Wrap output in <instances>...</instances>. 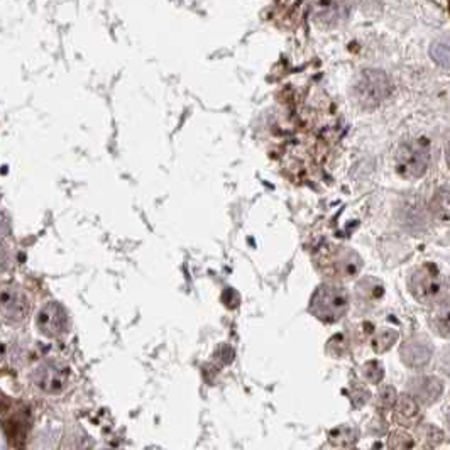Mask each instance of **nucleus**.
I'll use <instances>...</instances> for the list:
<instances>
[{"mask_svg": "<svg viewBox=\"0 0 450 450\" xmlns=\"http://www.w3.org/2000/svg\"><path fill=\"white\" fill-rule=\"evenodd\" d=\"M349 310V293L342 286L325 283L319 286L310 300V313L324 324L339 321Z\"/></svg>", "mask_w": 450, "mask_h": 450, "instance_id": "obj_1", "label": "nucleus"}, {"mask_svg": "<svg viewBox=\"0 0 450 450\" xmlns=\"http://www.w3.org/2000/svg\"><path fill=\"white\" fill-rule=\"evenodd\" d=\"M353 100L361 109L373 111L379 107L391 93V82L381 70H364L355 77L353 83Z\"/></svg>", "mask_w": 450, "mask_h": 450, "instance_id": "obj_2", "label": "nucleus"}, {"mask_svg": "<svg viewBox=\"0 0 450 450\" xmlns=\"http://www.w3.org/2000/svg\"><path fill=\"white\" fill-rule=\"evenodd\" d=\"M31 383L39 393L48 396L62 395L70 384V369L58 359H44L31 371Z\"/></svg>", "mask_w": 450, "mask_h": 450, "instance_id": "obj_3", "label": "nucleus"}, {"mask_svg": "<svg viewBox=\"0 0 450 450\" xmlns=\"http://www.w3.org/2000/svg\"><path fill=\"white\" fill-rule=\"evenodd\" d=\"M430 162V146L425 139H413L400 146L396 153V171L406 180H418L425 175Z\"/></svg>", "mask_w": 450, "mask_h": 450, "instance_id": "obj_4", "label": "nucleus"}, {"mask_svg": "<svg viewBox=\"0 0 450 450\" xmlns=\"http://www.w3.org/2000/svg\"><path fill=\"white\" fill-rule=\"evenodd\" d=\"M320 270L332 279H354L362 270V261L355 251L349 247L328 249L327 254L320 256Z\"/></svg>", "mask_w": 450, "mask_h": 450, "instance_id": "obj_5", "label": "nucleus"}, {"mask_svg": "<svg viewBox=\"0 0 450 450\" xmlns=\"http://www.w3.org/2000/svg\"><path fill=\"white\" fill-rule=\"evenodd\" d=\"M410 291L420 303H433L440 300L445 291V283L433 264L420 266L410 276Z\"/></svg>", "mask_w": 450, "mask_h": 450, "instance_id": "obj_6", "label": "nucleus"}, {"mask_svg": "<svg viewBox=\"0 0 450 450\" xmlns=\"http://www.w3.org/2000/svg\"><path fill=\"white\" fill-rule=\"evenodd\" d=\"M31 312V300L22 286L6 283L0 286V319L7 324H21Z\"/></svg>", "mask_w": 450, "mask_h": 450, "instance_id": "obj_7", "label": "nucleus"}, {"mask_svg": "<svg viewBox=\"0 0 450 450\" xmlns=\"http://www.w3.org/2000/svg\"><path fill=\"white\" fill-rule=\"evenodd\" d=\"M36 327L44 337L58 339L68 332V313L59 301H48L36 315Z\"/></svg>", "mask_w": 450, "mask_h": 450, "instance_id": "obj_8", "label": "nucleus"}, {"mask_svg": "<svg viewBox=\"0 0 450 450\" xmlns=\"http://www.w3.org/2000/svg\"><path fill=\"white\" fill-rule=\"evenodd\" d=\"M402 359L410 368H423L433 355V347L425 337H411L402 346Z\"/></svg>", "mask_w": 450, "mask_h": 450, "instance_id": "obj_9", "label": "nucleus"}, {"mask_svg": "<svg viewBox=\"0 0 450 450\" xmlns=\"http://www.w3.org/2000/svg\"><path fill=\"white\" fill-rule=\"evenodd\" d=\"M442 391H444V384L433 376L415 377L410 383V395L423 404H432L437 402Z\"/></svg>", "mask_w": 450, "mask_h": 450, "instance_id": "obj_10", "label": "nucleus"}, {"mask_svg": "<svg viewBox=\"0 0 450 450\" xmlns=\"http://www.w3.org/2000/svg\"><path fill=\"white\" fill-rule=\"evenodd\" d=\"M395 408V420L400 425L408 426L417 422L420 417V404L411 395H402L396 400Z\"/></svg>", "mask_w": 450, "mask_h": 450, "instance_id": "obj_11", "label": "nucleus"}, {"mask_svg": "<svg viewBox=\"0 0 450 450\" xmlns=\"http://www.w3.org/2000/svg\"><path fill=\"white\" fill-rule=\"evenodd\" d=\"M347 10V0H315V17L324 24H332Z\"/></svg>", "mask_w": 450, "mask_h": 450, "instance_id": "obj_12", "label": "nucleus"}, {"mask_svg": "<svg viewBox=\"0 0 450 450\" xmlns=\"http://www.w3.org/2000/svg\"><path fill=\"white\" fill-rule=\"evenodd\" d=\"M430 324H432L433 330L437 334H440L445 339H450V298L437 303L432 315H430Z\"/></svg>", "mask_w": 450, "mask_h": 450, "instance_id": "obj_13", "label": "nucleus"}, {"mask_svg": "<svg viewBox=\"0 0 450 450\" xmlns=\"http://www.w3.org/2000/svg\"><path fill=\"white\" fill-rule=\"evenodd\" d=\"M357 293L359 298L366 303H377V301L383 298L384 294V286L383 283H379L374 278H366L362 279L357 285Z\"/></svg>", "mask_w": 450, "mask_h": 450, "instance_id": "obj_14", "label": "nucleus"}, {"mask_svg": "<svg viewBox=\"0 0 450 450\" xmlns=\"http://www.w3.org/2000/svg\"><path fill=\"white\" fill-rule=\"evenodd\" d=\"M430 209L440 221H450V188H440L435 193Z\"/></svg>", "mask_w": 450, "mask_h": 450, "instance_id": "obj_15", "label": "nucleus"}, {"mask_svg": "<svg viewBox=\"0 0 450 450\" xmlns=\"http://www.w3.org/2000/svg\"><path fill=\"white\" fill-rule=\"evenodd\" d=\"M396 340H398V332L393 330V328H383V330H379L374 335L371 346H373L374 353L383 354L395 346Z\"/></svg>", "mask_w": 450, "mask_h": 450, "instance_id": "obj_16", "label": "nucleus"}, {"mask_svg": "<svg viewBox=\"0 0 450 450\" xmlns=\"http://www.w3.org/2000/svg\"><path fill=\"white\" fill-rule=\"evenodd\" d=\"M362 374H364L366 381L373 384H379L384 377V368L379 361H369L362 368Z\"/></svg>", "mask_w": 450, "mask_h": 450, "instance_id": "obj_17", "label": "nucleus"}, {"mask_svg": "<svg viewBox=\"0 0 450 450\" xmlns=\"http://www.w3.org/2000/svg\"><path fill=\"white\" fill-rule=\"evenodd\" d=\"M396 400H398V395H396V389L393 386H384L377 393V406L383 408V410H389V408L395 406Z\"/></svg>", "mask_w": 450, "mask_h": 450, "instance_id": "obj_18", "label": "nucleus"}, {"mask_svg": "<svg viewBox=\"0 0 450 450\" xmlns=\"http://www.w3.org/2000/svg\"><path fill=\"white\" fill-rule=\"evenodd\" d=\"M411 447H413V440L408 433L393 432L389 437V449L391 450H411Z\"/></svg>", "mask_w": 450, "mask_h": 450, "instance_id": "obj_19", "label": "nucleus"}, {"mask_svg": "<svg viewBox=\"0 0 450 450\" xmlns=\"http://www.w3.org/2000/svg\"><path fill=\"white\" fill-rule=\"evenodd\" d=\"M432 56L438 64L444 68H450V44L435 43L432 46Z\"/></svg>", "mask_w": 450, "mask_h": 450, "instance_id": "obj_20", "label": "nucleus"}, {"mask_svg": "<svg viewBox=\"0 0 450 450\" xmlns=\"http://www.w3.org/2000/svg\"><path fill=\"white\" fill-rule=\"evenodd\" d=\"M10 357H12V354H10V346H7L3 340H0V366L6 364Z\"/></svg>", "mask_w": 450, "mask_h": 450, "instance_id": "obj_21", "label": "nucleus"}, {"mask_svg": "<svg viewBox=\"0 0 450 450\" xmlns=\"http://www.w3.org/2000/svg\"><path fill=\"white\" fill-rule=\"evenodd\" d=\"M7 266H9V254H7L6 247L0 244V274L7 270Z\"/></svg>", "mask_w": 450, "mask_h": 450, "instance_id": "obj_22", "label": "nucleus"}, {"mask_svg": "<svg viewBox=\"0 0 450 450\" xmlns=\"http://www.w3.org/2000/svg\"><path fill=\"white\" fill-rule=\"evenodd\" d=\"M442 369L450 376V350H447V353L444 354V357H442Z\"/></svg>", "mask_w": 450, "mask_h": 450, "instance_id": "obj_23", "label": "nucleus"}, {"mask_svg": "<svg viewBox=\"0 0 450 450\" xmlns=\"http://www.w3.org/2000/svg\"><path fill=\"white\" fill-rule=\"evenodd\" d=\"M445 158H447V162H449V166H450V141H449V144H447V149H445Z\"/></svg>", "mask_w": 450, "mask_h": 450, "instance_id": "obj_24", "label": "nucleus"}]
</instances>
